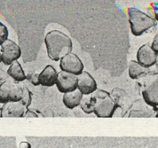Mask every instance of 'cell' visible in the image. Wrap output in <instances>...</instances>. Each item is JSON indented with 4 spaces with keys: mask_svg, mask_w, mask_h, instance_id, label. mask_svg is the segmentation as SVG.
I'll list each match as a JSON object with an SVG mask.
<instances>
[{
    "mask_svg": "<svg viewBox=\"0 0 158 148\" xmlns=\"http://www.w3.org/2000/svg\"><path fill=\"white\" fill-rule=\"evenodd\" d=\"M27 109L22 101L5 103L1 108V117H23Z\"/></svg>",
    "mask_w": 158,
    "mask_h": 148,
    "instance_id": "obj_9",
    "label": "cell"
},
{
    "mask_svg": "<svg viewBox=\"0 0 158 148\" xmlns=\"http://www.w3.org/2000/svg\"><path fill=\"white\" fill-rule=\"evenodd\" d=\"M96 99L94 94H90L85 95L84 97H83L81 101L80 105L81 109L86 114L93 113L94 107H95L96 104Z\"/></svg>",
    "mask_w": 158,
    "mask_h": 148,
    "instance_id": "obj_16",
    "label": "cell"
},
{
    "mask_svg": "<svg viewBox=\"0 0 158 148\" xmlns=\"http://www.w3.org/2000/svg\"><path fill=\"white\" fill-rule=\"evenodd\" d=\"M25 84L14 79H8L0 85V104L21 101L25 92Z\"/></svg>",
    "mask_w": 158,
    "mask_h": 148,
    "instance_id": "obj_4",
    "label": "cell"
},
{
    "mask_svg": "<svg viewBox=\"0 0 158 148\" xmlns=\"http://www.w3.org/2000/svg\"><path fill=\"white\" fill-rule=\"evenodd\" d=\"M142 96L145 102L154 108L155 112H157V78L152 84L145 87V89L142 91Z\"/></svg>",
    "mask_w": 158,
    "mask_h": 148,
    "instance_id": "obj_11",
    "label": "cell"
},
{
    "mask_svg": "<svg viewBox=\"0 0 158 148\" xmlns=\"http://www.w3.org/2000/svg\"><path fill=\"white\" fill-rule=\"evenodd\" d=\"M19 147H31V145L27 142H23L20 143V145H19Z\"/></svg>",
    "mask_w": 158,
    "mask_h": 148,
    "instance_id": "obj_22",
    "label": "cell"
},
{
    "mask_svg": "<svg viewBox=\"0 0 158 148\" xmlns=\"http://www.w3.org/2000/svg\"><path fill=\"white\" fill-rule=\"evenodd\" d=\"M58 73L52 66H47L43 71L39 74V80L40 85L43 87H50L56 83Z\"/></svg>",
    "mask_w": 158,
    "mask_h": 148,
    "instance_id": "obj_12",
    "label": "cell"
},
{
    "mask_svg": "<svg viewBox=\"0 0 158 148\" xmlns=\"http://www.w3.org/2000/svg\"><path fill=\"white\" fill-rule=\"evenodd\" d=\"M77 89L83 95H88L97 89V83L89 73L83 71L78 75Z\"/></svg>",
    "mask_w": 158,
    "mask_h": 148,
    "instance_id": "obj_10",
    "label": "cell"
},
{
    "mask_svg": "<svg viewBox=\"0 0 158 148\" xmlns=\"http://www.w3.org/2000/svg\"><path fill=\"white\" fill-rule=\"evenodd\" d=\"M151 70L149 68H144L138 62L130 61L129 65V76L131 79H137L140 77L150 74Z\"/></svg>",
    "mask_w": 158,
    "mask_h": 148,
    "instance_id": "obj_14",
    "label": "cell"
},
{
    "mask_svg": "<svg viewBox=\"0 0 158 148\" xmlns=\"http://www.w3.org/2000/svg\"><path fill=\"white\" fill-rule=\"evenodd\" d=\"M83 98V94L79 89H76L73 91L65 93L63 95V101L65 107L70 109H73L80 105L81 101Z\"/></svg>",
    "mask_w": 158,
    "mask_h": 148,
    "instance_id": "obj_13",
    "label": "cell"
},
{
    "mask_svg": "<svg viewBox=\"0 0 158 148\" xmlns=\"http://www.w3.org/2000/svg\"><path fill=\"white\" fill-rule=\"evenodd\" d=\"M60 60V68L63 71L73 74L76 76H78L83 71V63L76 54L70 53Z\"/></svg>",
    "mask_w": 158,
    "mask_h": 148,
    "instance_id": "obj_6",
    "label": "cell"
},
{
    "mask_svg": "<svg viewBox=\"0 0 158 148\" xmlns=\"http://www.w3.org/2000/svg\"><path fill=\"white\" fill-rule=\"evenodd\" d=\"M26 76H27L26 79H28L34 86L40 85L39 80V74H35V73H32V74H29Z\"/></svg>",
    "mask_w": 158,
    "mask_h": 148,
    "instance_id": "obj_19",
    "label": "cell"
},
{
    "mask_svg": "<svg viewBox=\"0 0 158 148\" xmlns=\"http://www.w3.org/2000/svg\"><path fill=\"white\" fill-rule=\"evenodd\" d=\"M9 32L7 28L3 23L0 22V46L7 39Z\"/></svg>",
    "mask_w": 158,
    "mask_h": 148,
    "instance_id": "obj_18",
    "label": "cell"
},
{
    "mask_svg": "<svg viewBox=\"0 0 158 148\" xmlns=\"http://www.w3.org/2000/svg\"><path fill=\"white\" fill-rule=\"evenodd\" d=\"M110 95L113 101L118 106V107H121L122 109L126 104L127 99H128V96L124 90L116 88L111 91Z\"/></svg>",
    "mask_w": 158,
    "mask_h": 148,
    "instance_id": "obj_17",
    "label": "cell"
},
{
    "mask_svg": "<svg viewBox=\"0 0 158 148\" xmlns=\"http://www.w3.org/2000/svg\"><path fill=\"white\" fill-rule=\"evenodd\" d=\"M93 93L96 99L94 113L100 118L112 117L118 106L113 101L110 94L100 89H96Z\"/></svg>",
    "mask_w": 158,
    "mask_h": 148,
    "instance_id": "obj_3",
    "label": "cell"
},
{
    "mask_svg": "<svg viewBox=\"0 0 158 148\" xmlns=\"http://www.w3.org/2000/svg\"><path fill=\"white\" fill-rule=\"evenodd\" d=\"M24 117H38V115L35 112H32L31 110L27 109L26 110L25 114H24Z\"/></svg>",
    "mask_w": 158,
    "mask_h": 148,
    "instance_id": "obj_20",
    "label": "cell"
},
{
    "mask_svg": "<svg viewBox=\"0 0 158 148\" xmlns=\"http://www.w3.org/2000/svg\"><path fill=\"white\" fill-rule=\"evenodd\" d=\"M2 62L4 65L10 66L15 61L21 57V49L19 46L14 41L6 39L1 45Z\"/></svg>",
    "mask_w": 158,
    "mask_h": 148,
    "instance_id": "obj_5",
    "label": "cell"
},
{
    "mask_svg": "<svg viewBox=\"0 0 158 148\" xmlns=\"http://www.w3.org/2000/svg\"><path fill=\"white\" fill-rule=\"evenodd\" d=\"M129 22L131 33L135 36H140L149 29L157 25L155 19L135 8L129 10Z\"/></svg>",
    "mask_w": 158,
    "mask_h": 148,
    "instance_id": "obj_2",
    "label": "cell"
},
{
    "mask_svg": "<svg viewBox=\"0 0 158 148\" xmlns=\"http://www.w3.org/2000/svg\"><path fill=\"white\" fill-rule=\"evenodd\" d=\"M7 74L11 78L17 82H23L27 78L20 63L17 61V60L10 64V67L7 70Z\"/></svg>",
    "mask_w": 158,
    "mask_h": 148,
    "instance_id": "obj_15",
    "label": "cell"
},
{
    "mask_svg": "<svg viewBox=\"0 0 158 148\" xmlns=\"http://www.w3.org/2000/svg\"><path fill=\"white\" fill-rule=\"evenodd\" d=\"M151 48H152V49L154 50L156 53H157V35L155 37L154 41H153L152 43V45L151 46Z\"/></svg>",
    "mask_w": 158,
    "mask_h": 148,
    "instance_id": "obj_21",
    "label": "cell"
},
{
    "mask_svg": "<svg viewBox=\"0 0 158 148\" xmlns=\"http://www.w3.org/2000/svg\"><path fill=\"white\" fill-rule=\"evenodd\" d=\"M45 43L49 58L58 61L63 56L71 53L73 43L67 35L58 30L50 31L45 35Z\"/></svg>",
    "mask_w": 158,
    "mask_h": 148,
    "instance_id": "obj_1",
    "label": "cell"
},
{
    "mask_svg": "<svg viewBox=\"0 0 158 148\" xmlns=\"http://www.w3.org/2000/svg\"><path fill=\"white\" fill-rule=\"evenodd\" d=\"M56 84L59 91L63 94L73 91L78 87V77L73 74L62 70L58 74Z\"/></svg>",
    "mask_w": 158,
    "mask_h": 148,
    "instance_id": "obj_7",
    "label": "cell"
},
{
    "mask_svg": "<svg viewBox=\"0 0 158 148\" xmlns=\"http://www.w3.org/2000/svg\"><path fill=\"white\" fill-rule=\"evenodd\" d=\"M137 58L140 65L144 68H150L157 63V53L151 48L148 44H146L138 50Z\"/></svg>",
    "mask_w": 158,
    "mask_h": 148,
    "instance_id": "obj_8",
    "label": "cell"
},
{
    "mask_svg": "<svg viewBox=\"0 0 158 148\" xmlns=\"http://www.w3.org/2000/svg\"><path fill=\"white\" fill-rule=\"evenodd\" d=\"M2 62V53L0 51V63Z\"/></svg>",
    "mask_w": 158,
    "mask_h": 148,
    "instance_id": "obj_23",
    "label": "cell"
}]
</instances>
